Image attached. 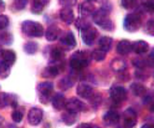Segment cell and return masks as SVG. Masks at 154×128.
Returning a JSON list of instances; mask_svg holds the SVG:
<instances>
[{"label": "cell", "instance_id": "obj_5", "mask_svg": "<svg viewBox=\"0 0 154 128\" xmlns=\"http://www.w3.org/2000/svg\"><path fill=\"white\" fill-rule=\"evenodd\" d=\"M137 123V113L133 108H127L123 113L122 126L123 128H133Z\"/></svg>", "mask_w": 154, "mask_h": 128}, {"label": "cell", "instance_id": "obj_27", "mask_svg": "<svg viewBox=\"0 0 154 128\" xmlns=\"http://www.w3.org/2000/svg\"><path fill=\"white\" fill-rule=\"evenodd\" d=\"M11 95H8V93H0V108L6 107L8 105H10L11 102Z\"/></svg>", "mask_w": 154, "mask_h": 128}, {"label": "cell", "instance_id": "obj_40", "mask_svg": "<svg viewBox=\"0 0 154 128\" xmlns=\"http://www.w3.org/2000/svg\"><path fill=\"white\" fill-rule=\"evenodd\" d=\"M133 65L136 67H139V68H143L144 66H146V61L140 60V58H134L133 60Z\"/></svg>", "mask_w": 154, "mask_h": 128}, {"label": "cell", "instance_id": "obj_21", "mask_svg": "<svg viewBox=\"0 0 154 128\" xmlns=\"http://www.w3.org/2000/svg\"><path fill=\"white\" fill-rule=\"evenodd\" d=\"M81 9V14L85 15V16H87V15H93L94 14V6L91 2H85L82 3V5L80 6Z\"/></svg>", "mask_w": 154, "mask_h": 128}, {"label": "cell", "instance_id": "obj_1", "mask_svg": "<svg viewBox=\"0 0 154 128\" xmlns=\"http://www.w3.org/2000/svg\"><path fill=\"white\" fill-rule=\"evenodd\" d=\"M109 10H111V6L108 4H104L101 9H98V10L94 11V14H93L94 23L97 25H100L102 29H104V30H113V27H114L113 23L108 17Z\"/></svg>", "mask_w": 154, "mask_h": 128}, {"label": "cell", "instance_id": "obj_11", "mask_svg": "<svg viewBox=\"0 0 154 128\" xmlns=\"http://www.w3.org/2000/svg\"><path fill=\"white\" fill-rule=\"evenodd\" d=\"M119 120H121V116L116 111H108L103 116V121L107 126H116L119 122Z\"/></svg>", "mask_w": 154, "mask_h": 128}, {"label": "cell", "instance_id": "obj_15", "mask_svg": "<svg viewBox=\"0 0 154 128\" xmlns=\"http://www.w3.org/2000/svg\"><path fill=\"white\" fill-rule=\"evenodd\" d=\"M132 50L136 52V54H138V55H144L146 52H148V50H149V45H148L146 41L139 40V41H136V42L133 44Z\"/></svg>", "mask_w": 154, "mask_h": 128}, {"label": "cell", "instance_id": "obj_4", "mask_svg": "<svg viewBox=\"0 0 154 128\" xmlns=\"http://www.w3.org/2000/svg\"><path fill=\"white\" fill-rule=\"evenodd\" d=\"M123 26L126 29L127 31H131V33H134L137 31L138 29L142 26V16L139 13H132V14H128L124 19V23H123Z\"/></svg>", "mask_w": 154, "mask_h": 128}, {"label": "cell", "instance_id": "obj_51", "mask_svg": "<svg viewBox=\"0 0 154 128\" xmlns=\"http://www.w3.org/2000/svg\"><path fill=\"white\" fill-rule=\"evenodd\" d=\"M0 52H2V51H0Z\"/></svg>", "mask_w": 154, "mask_h": 128}, {"label": "cell", "instance_id": "obj_30", "mask_svg": "<svg viewBox=\"0 0 154 128\" xmlns=\"http://www.w3.org/2000/svg\"><path fill=\"white\" fill-rule=\"evenodd\" d=\"M11 41H13V36L10 33H8V31L0 33V42L2 44L9 45V44H11Z\"/></svg>", "mask_w": 154, "mask_h": 128}, {"label": "cell", "instance_id": "obj_50", "mask_svg": "<svg viewBox=\"0 0 154 128\" xmlns=\"http://www.w3.org/2000/svg\"><path fill=\"white\" fill-rule=\"evenodd\" d=\"M153 77H154V72H153Z\"/></svg>", "mask_w": 154, "mask_h": 128}, {"label": "cell", "instance_id": "obj_47", "mask_svg": "<svg viewBox=\"0 0 154 128\" xmlns=\"http://www.w3.org/2000/svg\"><path fill=\"white\" fill-rule=\"evenodd\" d=\"M150 112H153V113H154V103L150 106Z\"/></svg>", "mask_w": 154, "mask_h": 128}, {"label": "cell", "instance_id": "obj_44", "mask_svg": "<svg viewBox=\"0 0 154 128\" xmlns=\"http://www.w3.org/2000/svg\"><path fill=\"white\" fill-rule=\"evenodd\" d=\"M4 9H5V4H4V2H0V14L4 11Z\"/></svg>", "mask_w": 154, "mask_h": 128}, {"label": "cell", "instance_id": "obj_3", "mask_svg": "<svg viewBox=\"0 0 154 128\" xmlns=\"http://www.w3.org/2000/svg\"><path fill=\"white\" fill-rule=\"evenodd\" d=\"M23 33L27 36H32V37H40L45 34V30L41 24H38L36 21H24L21 25Z\"/></svg>", "mask_w": 154, "mask_h": 128}, {"label": "cell", "instance_id": "obj_33", "mask_svg": "<svg viewBox=\"0 0 154 128\" xmlns=\"http://www.w3.org/2000/svg\"><path fill=\"white\" fill-rule=\"evenodd\" d=\"M76 26L79 27L81 31H85V30H87L88 27H91V26H90V24H88L87 21H86L85 19H82V17H80L79 20H77V23H76Z\"/></svg>", "mask_w": 154, "mask_h": 128}, {"label": "cell", "instance_id": "obj_46", "mask_svg": "<svg viewBox=\"0 0 154 128\" xmlns=\"http://www.w3.org/2000/svg\"><path fill=\"white\" fill-rule=\"evenodd\" d=\"M6 128H17V127H16V124L10 123V124H8V126H6Z\"/></svg>", "mask_w": 154, "mask_h": 128}, {"label": "cell", "instance_id": "obj_16", "mask_svg": "<svg viewBox=\"0 0 154 128\" xmlns=\"http://www.w3.org/2000/svg\"><path fill=\"white\" fill-rule=\"evenodd\" d=\"M132 47H133V44L128 40H122L118 42L117 45V52L119 55H127L132 51Z\"/></svg>", "mask_w": 154, "mask_h": 128}, {"label": "cell", "instance_id": "obj_17", "mask_svg": "<svg viewBox=\"0 0 154 128\" xmlns=\"http://www.w3.org/2000/svg\"><path fill=\"white\" fill-rule=\"evenodd\" d=\"M59 34H60V29L56 25H50L45 33V36L49 41H55L57 39V36H59Z\"/></svg>", "mask_w": 154, "mask_h": 128}, {"label": "cell", "instance_id": "obj_42", "mask_svg": "<svg viewBox=\"0 0 154 128\" xmlns=\"http://www.w3.org/2000/svg\"><path fill=\"white\" fill-rule=\"evenodd\" d=\"M148 65L149 66H154V48H152V51H150V54H149V56H148Z\"/></svg>", "mask_w": 154, "mask_h": 128}, {"label": "cell", "instance_id": "obj_12", "mask_svg": "<svg viewBox=\"0 0 154 128\" xmlns=\"http://www.w3.org/2000/svg\"><path fill=\"white\" fill-rule=\"evenodd\" d=\"M77 93L82 98H91L93 97V88L87 83H80L77 86Z\"/></svg>", "mask_w": 154, "mask_h": 128}, {"label": "cell", "instance_id": "obj_22", "mask_svg": "<svg viewBox=\"0 0 154 128\" xmlns=\"http://www.w3.org/2000/svg\"><path fill=\"white\" fill-rule=\"evenodd\" d=\"M61 42L66 46H69V47H75L76 46V37L72 33H67L62 39H61Z\"/></svg>", "mask_w": 154, "mask_h": 128}, {"label": "cell", "instance_id": "obj_2", "mask_svg": "<svg viewBox=\"0 0 154 128\" xmlns=\"http://www.w3.org/2000/svg\"><path fill=\"white\" fill-rule=\"evenodd\" d=\"M90 58H92V55H88L87 51H79L72 55L70 60V66L75 71H81L88 65Z\"/></svg>", "mask_w": 154, "mask_h": 128}, {"label": "cell", "instance_id": "obj_24", "mask_svg": "<svg viewBox=\"0 0 154 128\" xmlns=\"http://www.w3.org/2000/svg\"><path fill=\"white\" fill-rule=\"evenodd\" d=\"M59 72H60V68L57 66H55V65H51V66L46 67L44 70L42 76L44 77H56L57 75H59Z\"/></svg>", "mask_w": 154, "mask_h": 128}, {"label": "cell", "instance_id": "obj_35", "mask_svg": "<svg viewBox=\"0 0 154 128\" xmlns=\"http://www.w3.org/2000/svg\"><path fill=\"white\" fill-rule=\"evenodd\" d=\"M9 26V17L6 15H0V30H4Z\"/></svg>", "mask_w": 154, "mask_h": 128}, {"label": "cell", "instance_id": "obj_34", "mask_svg": "<svg viewBox=\"0 0 154 128\" xmlns=\"http://www.w3.org/2000/svg\"><path fill=\"white\" fill-rule=\"evenodd\" d=\"M72 85H73V82H72L71 78H69V77H65V78H62V80L60 81V87L62 88V90H67V88H70Z\"/></svg>", "mask_w": 154, "mask_h": 128}, {"label": "cell", "instance_id": "obj_26", "mask_svg": "<svg viewBox=\"0 0 154 128\" xmlns=\"http://www.w3.org/2000/svg\"><path fill=\"white\" fill-rule=\"evenodd\" d=\"M37 48H38V45H37L36 42H34V41H29V42H26L25 46H24L25 52L29 54V55L35 54V52L37 51Z\"/></svg>", "mask_w": 154, "mask_h": 128}, {"label": "cell", "instance_id": "obj_31", "mask_svg": "<svg viewBox=\"0 0 154 128\" xmlns=\"http://www.w3.org/2000/svg\"><path fill=\"white\" fill-rule=\"evenodd\" d=\"M91 55H92V58L94 61H103L106 58V52H103L102 50H100V48L98 50H94Z\"/></svg>", "mask_w": 154, "mask_h": 128}, {"label": "cell", "instance_id": "obj_19", "mask_svg": "<svg viewBox=\"0 0 154 128\" xmlns=\"http://www.w3.org/2000/svg\"><path fill=\"white\" fill-rule=\"evenodd\" d=\"M2 56H3V61L5 64H8L9 66L14 65V62L16 61V55L13 50H4L2 52Z\"/></svg>", "mask_w": 154, "mask_h": 128}, {"label": "cell", "instance_id": "obj_38", "mask_svg": "<svg viewBox=\"0 0 154 128\" xmlns=\"http://www.w3.org/2000/svg\"><path fill=\"white\" fill-rule=\"evenodd\" d=\"M147 33L154 35V20H148L147 23Z\"/></svg>", "mask_w": 154, "mask_h": 128}, {"label": "cell", "instance_id": "obj_48", "mask_svg": "<svg viewBox=\"0 0 154 128\" xmlns=\"http://www.w3.org/2000/svg\"><path fill=\"white\" fill-rule=\"evenodd\" d=\"M92 128H100L98 126H92Z\"/></svg>", "mask_w": 154, "mask_h": 128}, {"label": "cell", "instance_id": "obj_39", "mask_svg": "<svg viewBox=\"0 0 154 128\" xmlns=\"http://www.w3.org/2000/svg\"><path fill=\"white\" fill-rule=\"evenodd\" d=\"M26 3H27L26 0H23V2H21V0H17V2L14 3V6L16 9H19V10H21V9H24L26 6Z\"/></svg>", "mask_w": 154, "mask_h": 128}, {"label": "cell", "instance_id": "obj_8", "mask_svg": "<svg viewBox=\"0 0 154 128\" xmlns=\"http://www.w3.org/2000/svg\"><path fill=\"white\" fill-rule=\"evenodd\" d=\"M37 91H38V93H40L41 100H42V98H44V100H47V98L51 96L52 91H54V83L50 82V81H45V82L38 83Z\"/></svg>", "mask_w": 154, "mask_h": 128}, {"label": "cell", "instance_id": "obj_6", "mask_svg": "<svg viewBox=\"0 0 154 128\" xmlns=\"http://www.w3.org/2000/svg\"><path fill=\"white\" fill-rule=\"evenodd\" d=\"M109 97L116 103L123 102L127 98V91H126V88L122 86H113L109 90Z\"/></svg>", "mask_w": 154, "mask_h": 128}, {"label": "cell", "instance_id": "obj_45", "mask_svg": "<svg viewBox=\"0 0 154 128\" xmlns=\"http://www.w3.org/2000/svg\"><path fill=\"white\" fill-rule=\"evenodd\" d=\"M142 128H154V126H153V124H150V123H147V124H144Z\"/></svg>", "mask_w": 154, "mask_h": 128}, {"label": "cell", "instance_id": "obj_25", "mask_svg": "<svg viewBox=\"0 0 154 128\" xmlns=\"http://www.w3.org/2000/svg\"><path fill=\"white\" fill-rule=\"evenodd\" d=\"M111 67L116 72H121L126 68V62H124L122 58H114V60L111 62Z\"/></svg>", "mask_w": 154, "mask_h": 128}, {"label": "cell", "instance_id": "obj_20", "mask_svg": "<svg viewBox=\"0 0 154 128\" xmlns=\"http://www.w3.org/2000/svg\"><path fill=\"white\" fill-rule=\"evenodd\" d=\"M47 3L49 2H46V0H35V2H32V5H31V11L34 14H40L42 13V10L45 9V6L47 5Z\"/></svg>", "mask_w": 154, "mask_h": 128}, {"label": "cell", "instance_id": "obj_7", "mask_svg": "<svg viewBox=\"0 0 154 128\" xmlns=\"http://www.w3.org/2000/svg\"><path fill=\"white\" fill-rule=\"evenodd\" d=\"M66 110L69 113H72V114H76L79 113L81 111H86L87 110V107H86V105L83 102H81L80 100H77V98H71V100H69L66 102Z\"/></svg>", "mask_w": 154, "mask_h": 128}, {"label": "cell", "instance_id": "obj_29", "mask_svg": "<svg viewBox=\"0 0 154 128\" xmlns=\"http://www.w3.org/2000/svg\"><path fill=\"white\" fill-rule=\"evenodd\" d=\"M63 57V51L59 47H55L51 50V58L54 61H60L61 58Z\"/></svg>", "mask_w": 154, "mask_h": 128}, {"label": "cell", "instance_id": "obj_43", "mask_svg": "<svg viewBox=\"0 0 154 128\" xmlns=\"http://www.w3.org/2000/svg\"><path fill=\"white\" fill-rule=\"evenodd\" d=\"M77 128H92V124H90V123H81Z\"/></svg>", "mask_w": 154, "mask_h": 128}, {"label": "cell", "instance_id": "obj_41", "mask_svg": "<svg viewBox=\"0 0 154 128\" xmlns=\"http://www.w3.org/2000/svg\"><path fill=\"white\" fill-rule=\"evenodd\" d=\"M133 4H134V2H132V0H123V2H121V5H122L123 8H127V9L132 8Z\"/></svg>", "mask_w": 154, "mask_h": 128}, {"label": "cell", "instance_id": "obj_32", "mask_svg": "<svg viewBox=\"0 0 154 128\" xmlns=\"http://www.w3.org/2000/svg\"><path fill=\"white\" fill-rule=\"evenodd\" d=\"M11 117H13V121L19 123L23 121V117H24V112L23 110H15L13 113H11Z\"/></svg>", "mask_w": 154, "mask_h": 128}, {"label": "cell", "instance_id": "obj_37", "mask_svg": "<svg viewBox=\"0 0 154 128\" xmlns=\"http://www.w3.org/2000/svg\"><path fill=\"white\" fill-rule=\"evenodd\" d=\"M143 8L146 9L148 13H154V2H144Z\"/></svg>", "mask_w": 154, "mask_h": 128}, {"label": "cell", "instance_id": "obj_13", "mask_svg": "<svg viewBox=\"0 0 154 128\" xmlns=\"http://www.w3.org/2000/svg\"><path fill=\"white\" fill-rule=\"evenodd\" d=\"M66 98H65V96L62 95V93H55L54 96H52V98H51V103H52V106L56 108V110H62V108L66 106Z\"/></svg>", "mask_w": 154, "mask_h": 128}, {"label": "cell", "instance_id": "obj_28", "mask_svg": "<svg viewBox=\"0 0 154 128\" xmlns=\"http://www.w3.org/2000/svg\"><path fill=\"white\" fill-rule=\"evenodd\" d=\"M9 73H10V66L2 60L0 61V77L5 78L9 76Z\"/></svg>", "mask_w": 154, "mask_h": 128}, {"label": "cell", "instance_id": "obj_36", "mask_svg": "<svg viewBox=\"0 0 154 128\" xmlns=\"http://www.w3.org/2000/svg\"><path fill=\"white\" fill-rule=\"evenodd\" d=\"M62 118H63V121L66 122V124H73L75 121H76V114L72 116V113H67Z\"/></svg>", "mask_w": 154, "mask_h": 128}, {"label": "cell", "instance_id": "obj_9", "mask_svg": "<svg viewBox=\"0 0 154 128\" xmlns=\"http://www.w3.org/2000/svg\"><path fill=\"white\" fill-rule=\"evenodd\" d=\"M42 117H44V112L37 107H34L29 111V114H27V120L30 122V124L32 126H37L40 124V122L42 121Z\"/></svg>", "mask_w": 154, "mask_h": 128}, {"label": "cell", "instance_id": "obj_23", "mask_svg": "<svg viewBox=\"0 0 154 128\" xmlns=\"http://www.w3.org/2000/svg\"><path fill=\"white\" fill-rule=\"evenodd\" d=\"M131 91L133 92V95H136V96H143V95H146L147 88L143 85L138 83V82H134V83L131 85Z\"/></svg>", "mask_w": 154, "mask_h": 128}, {"label": "cell", "instance_id": "obj_10", "mask_svg": "<svg viewBox=\"0 0 154 128\" xmlns=\"http://www.w3.org/2000/svg\"><path fill=\"white\" fill-rule=\"evenodd\" d=\"M81 35H82V40L86 45H88L91 46L94 41V39L97 37V30H96L94 27H88L87 30H85V31H81Z\"/></svg>", "mask_w": 154, "mask_h": 128}, {"label": "cell", "instance_id": "obj_14", "mask_svg": "<svg viewBox=\"0 0 154 128\" xmlns=\"http://www.w3.org/2000/svg\"><path fill=\"white\" fill-rule=\"evenodd\" d=\"M60 17L66 23V24H72L73 20H75V15H73V11L70 6H65L62 10L60 11Z\"/></svg>", "mask_w": 154, "mask_h": 128}, {"label": "cell", "instance_id": "obj_18", "mask_svg": "<svg viewBox=\"0 0 154 128\" xmlns=\"http://www.w3.org/2000/svg\"><path fill=\"white\" fill-rule=\"evenodd\" d=\"M112 42L113 40L108 36H103L100 39V42H98V46H100V50H102L103 52H108L112 47Z\"/></svg>", "mask_w": 154, "mask_h": 128}, {"label": "cell", "instance_id": "obj_49", "mask_svg": "<svg viewBox=\"0 0 154 128\" xmlns=\"http://www.w3.org/2000/svg\"><path fill=\"white\" fill-rule=\"evenodd\" d=\"M0 128H3V124H2V122H0Z\"/></svg>", "mask_w": 154, "mask_h": 128}]
</instances>
